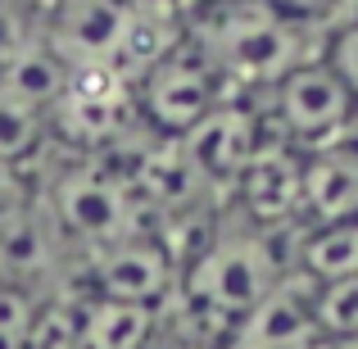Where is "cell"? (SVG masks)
Listing matches in <instances>:
<instances>
[{
    "label": "cell",
    "mask_w": 358,
    "mask_h": 349,
    "mask_svg": "<svg viewBox=\"0 0 358 349\" xmlns=\"http://www.w3.org/2000/svg\"><path fill=\"white\" fill-rule=\"evenodd\" d=\"M186 9V5H182ZM186 32L213 59L231 91H268L286 78L295 64L322 55V36L313 27H299L268 9L263 0H209L200 9H186Z\"/></svg>",
    "instance_id": "cell-1"
},
{
    "label": "cell",
    "mask_w": 358,
    "mask_h": 349,
    "mask_svg": "<svg viewBox=\"0 0 358 349\" xmlns=\"http://www.w3.org/2000/svg\"><path fill=\"white\" fill-rule=\"evenodd\" d=\"M45 222H50L59 245L91 250V259L100 250H109V245L145 232L131 191L96 155L64 164V173L50 182V195H45Z\"/></svg>",
    "instance_id": "cell-2"
},
{
    "label": "cell",
    "mask_w": 358,
    "mask_h": 349,
    "mask_svg": "<svg viewBox=\"0 0 358 349\" xmlns=\"http://www.w3.org/2000/svg\"><path fill=\"white\" fill-rule=\"evenodd\" d=\"M236 91L222 82V73L213 69V59L191 41V32L145 73V78L131 87V100H136V118L145 131L155 136H186L204 114L222 105Z\"/></svg>",
    "instance_id": "cell-3"
},
{
    "label": "cell",
    "mask_w": 358,
    "mask_h": 349,
    "mask_svg": "<svg viewBox=\"0 0 358 349\" xmlns=\"http://www.w3.org/2000/svg\"><path fill=\"white\" fill-rule=\"evenodd\" d=\"M263 118H268L272 136L286 141L290 150H299V155L358 131L350 96H345L341 78L331 73V64H327L322 55L295 64L277 87H268Z\"/></svg>",
    "instance_id": "cell-4"
},
{
    "label": "cell",
    "mask_w": 358,
    "mask_h": 349,
    "mask_svg": "<svg viewBox=\"0 0 358 349\" xmlns=\"http://www.w3.org/2000/svg\"><path fill=\"white\" fill-rule=\"evenodd\" d=\"M136 100L131 87L118 78L109 64H78L69 69L64 96L50 109V131L82 150V155H100L127 131H136Z\"/></svg>",
    "instance_id": "cell-5"
},
{
    "label": "cell",
    "mask_w": 358,
    "mask_h": 349,
    "mask_svg": "<svg viewBox=\"0 0 358 349\" xmlns=\"http://www.w3.org/2000/svg\"><path fill=\"white\" fill-rule=\"evenodd\" d=\"M268 136L272 131L268 118H263V105H250L245 96H227L186 136H177V145L209 191H231L241 182V173L254 164V155L268 145Z\"/></svg>",
    "instance_id": "cell-6"
},
{
    "label": "cell",
    "mask_w": 358,
    "mask_h": 349,
    "mask_svg": "<svg viewBox=\"0 0 358 349\" xmlns=\"http://www.w3.org/2000/svg\"><path fill=\"white\" fill-rule=\"evenodd\" d=\"M182 268L177 259L164 250L155 232L127 236V241L109 245L91 259V290L96 299H118V304H145L159 308L164 299L177 295Z\"/></svg>",
    "instance_id": "cell-7"
},
{
    "label": "cell",
    "mask_w": 358,
    "mask_h": 349,
    "mask_svg": "<svg viewBox=\"0 0 358 349\" xmlns=\"http://www.w3.org/2000/svg\"><path fill=\"white\" fill-rule=\"evenodd\" d=\"M299 218L304 227L358 222V131L299 155Z\"/></svg>",
    "instance_id": "cell-8"
},
{
    "label": "cell",
    "mask_w": 358,
    "mask_h": 349,
    "mask_svg": "<svg viewBox=\"0 0 358 349\" xmlns=\"http://www.w3.org/2000/svg\"><path fill=\"white\" fill-rule=\"evenodd\" d=\"M227 349H331L313 318V286L286 277L236 322Z\"/></svg>",
    "instance_id": "cell-9"
},
{
    "label": "cell",
    "mask_w": 358,
    "mask_h": 349,
    "mask_svg": "<svg viewBox=\"0 0 358 349\" xmlns=\"http://www.w3.org/2000/svg\"><path fill=\"white\" fill-rule=\"evenodd\" d=\"M241 200V218L254 227H290L299 222V150L268 136L254 164L231 186Z\"/></svg>",
    "instance_id": "cell-10"
},
{
    "label": "cell",
    "mask_w": 358,
    "mask_h": 349,
    "mask_svg": "<svg viewBox=\"0 0 358 349\" xmlns=\"http://www.w3.org/2000/svg\"><path fill=\"white\" fill-rule=\"evenodd\" d=\"M122 23H127V0H50L45 45L69 69L109 64L122 36Z\"/></svg>",
    "instance_id": "cell-11"
},
{
    "label": "cell",
    "mask_w": 358,
    "mask_h": 349,
    "mask_svg": "<svg viewBox=\"0 0 358 349\" xmlns=\"http://www.w3.org/2000/svg\"><path fill=\"white\" fill-rule=\"evenodd\" d=\"M64 82H69V64L45 45V36L14 45V50L5 55V64H0V87L23 96L27 105L45 109V114H50L55 100L64 96Z\"/></svg>",
    "instance_id": "cell-12"
},
{
    "label": "cell",
    "mask_w": 358,
    "mask_h": 349,
    "mask_svg": "<svg viewBox=\"0 0 358 349\" xmlns=\"http://www.w3.org/2000/svg\"><path fill=\"white\" fill-rule=\"evenodd\" d=\"M159 308L118 304V299H87L82 318V345L87 349H155Z\"/></svg>",
    "instance_id": "cell-13"
},
{
    "label": "cell",
    "mask_w": 358,
    "mask_h": 349,
    "mask_svg": "<svg viewBox=\"0 0 358 349\" xmlns=\"http://www.w3.org/2000/svg\"><path fill=\"white\" fill-rule=\"evenodd\" d=\"M295 277L327 286L341 277H358V222L336 227H304L295 250Z\"/></svg>",
    "instance_id": "cell-14"
},
{
    "label": "cell",
    "mask_w": 358,
    "mask_h": 349,
    "mask_svg": "<svg viewBox=\"0 0 358 349\" xmlns=\"http://www.w3.org/2000/svg\"><path fill=\"white\" fill-rule=\"evenodd\" d=\"M45 136H50V114L0 87V164L18 168L27 155L41 150Z\"/></svg>",
    "instance_id": "cell-15"
},
{
    "label": "cell",
    "mask_w": 358,
    "mask_h": 349,
    "mask_svg": "<svg viewBox=\"0 0 358 349\" xmlns=\"http://www.w3.org/2000/svg\"><path fill=\"white\" fill-rule=\"evenodd\" d=\"M313 286V281H308ZM313 318L317 332H322L327 345H345L358 341V277H341L327 281V286H313Z\"/></svg>",
    "instance_id": "cell-16"
},
{
    "label": "cell",
    "mask_w": 358,
    "mask_h": 349,
    "mask_svg": "<svg viewBox=\"0 0 358 349\" xmlns=\"http://www.w3.org/2000/svg\"><path fill=\"white\" fill-rule=\"evenodd\" d=\"M82 318H87V299H69V295L41 299L27 349H87L82 345Z\"/></svg>",
    "instance_id": "cell-17"
},
{
    "label": "cell",
    "mask_w": 358,
    "mask_h": 349,
    "mask_svg": "<svg viewBox=\"0 0 358 349\" xmlns=\"http://www.w3.org/2000/svg\"><path fill=\"white\" fill-rule=\"evenodd\" d=\"M322 59L331 64V73L341 78L345 96H350V105H354V118H358V5L341 18V23L327 27Z\"/></svg>",
    "instance_id": "cell-18"
},
{
    "label": "cell",
    "mask_w": 358,
    "mask_h": 349,
    "mask_svg": "<svg viewBox=\"0 0 358 349\" xmlns=\"http://www.w3.org/2000/svg\"><path fill=\"white\" fill-rule=\"evenodd\" d=\"M41 299L23 281H0V349H27L32 318Z\"/></svg>",
    "instance_id": "cell-19"
},
{
    "label": "cell",
    "mask_w": 358,
    "mask_h": 349,
    "mask_svg": "<svg viewBox=\"0 0 358 349\" xmlns=\"http://www.w3.org/2000/svg\"><path fill=\"white\" fill-rule=\"evenodd\" d=\"M268 9H277L281 18L299 27H313V32H327L331 23H341L345 14L358 5V0H263Z\"/></svg>",
    "instance_id": "cell-20"
},
{
    "label": "cell",
    "mask_w": 358,
    "mask_h": 349,
    "mask_svg": "<svg viewBox=\"0 0 358 349\" xmlns=\"http://www.w3.org/2000/svg\"><path fill=\"white\" fill-rule=\"evenodd\" d=\"M14 191H18V168L0 164V218L9 213V200H14Z\"/></svg>",
    "instance_id": "cell-21"
},
{
    "label": "cell",
    "mask_w": 358,
    "mask_h": 349,
    "mask_svg": "<svg viewBox=\"0 0 358 349\" xmlns=\"http://www.w3.org/2000/svg\"><path fill=\"white\" fill-rule=\"evenodd\" d=\"M168 349H213V345H191V341H177V345H168Z\"/></svg>",
    "instance_id": "cell-22"
},
{
    "label": "cell",
    "mask_w": 358,
    "mask_h": 349,
    "mask_svg": "<svg viewBox=\"0 0 358 349\" xmlns=\"http://www.w3.org/2000/svg\"><path fill=\"white\" fill-rule=\"evenodd\" d=\"M0 281H5V268H0Z\"/></svg>",
    "instance_id": "cell-23"
},
{
    "label": "cell",
    "mask_w": 358,
    "mask_h": 349,
    "mask_svg": "<svg viewBox=\"0 0 358 349\" xmlns=\"http://www.w3.org/2000/svg\"><path fill=\"white\" fill-rule=\"evenodd\" d=\"M127 5H141V0H127Z\"/></svg>",
    "instance_id": "cell-24"
}]
</instances>
